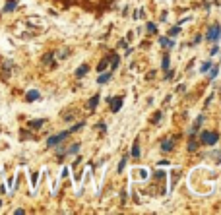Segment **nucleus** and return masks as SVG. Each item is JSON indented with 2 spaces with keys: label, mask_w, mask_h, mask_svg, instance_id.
<instances>
[{
  "label": "nucleus",
  "mask_w": 221,
  "mask_h": 215,
  "mask_svg": "<svg viewBox=\"0 0 221 215\" xmlns=\"http://www.w3.org/2000/svg\"><path fill=\"white\" fill-rule=\"evenodd\" d=\"M200 140H202L204 146H215L219 142V134H215V132H202Z\"/></svg>",
  "instance_id": "nucleus-1"
},
{
  "label": "nucleus",
  "mask_w": 221,
  "mask_h": 215,
  "mask_svg": "<svg viewBox=\"0 0 221 215\" xmlns=\"http://www.w3.org/2000/svg\"><path fill=\"white\" fill-rule=\"evenodd\" d=\"M70 134H72V132H70V130H66V132H62V134L51 136V138L47 140V146H49V147H55V146H58V143H60V142H64V140H66Z\"/></svg>",
  "instance_id": "nucleus-2"
},
{
  "label": "nucleus",
  "mask_w": 221,
  "mask_h": 215,
  "mask_svg": "<svg viewBox=\"0 0 221 215\" xmlns=\"http://www.w3.org/2000/svg\"><path fill=\"white\" fill-rule=\"evenodd\" d=\"M219 37H221V25L214 23V25H211L210 29H208L206 39H208V41H219Z\"/></svg>",
  "instance_id": "nucleus-3"
},
{
  "label": "nucleus",
  "mask_w": 221,
  "mask_h": 215,
  "mask_svg": "<svg viewBox=\"0 0 221 215\" xmlns=\"http://www.w3.org/2000/svg\"><path fill=\"white\" fill-rule=\"evenodd\" d=\"M107 101L110 103V110H113V113H118V110H120V107H122V97H109Z\"/></svg>",
  "instance_id": "nucleus-4"
},
{
  "label": "nucleus",
  "mask_w": 221,
  "mask_h": 215,
  "mask_svg": "<svg viewBox=\"0 0 221 215\" xmlns=\"http://www.w3.org/2000/svg\"><path fill=\"white\" fill-rule=\"evenodd\" d=\"M110 76H113L110 72H101V74H99V78H97V84H99V85L107 84V81L110 80Z\"/></svg>",
  "instance_id": "nucleus-5"
},
{
  "label": "nucleus",
  "mask_w": 221,
  "mask_h": 215,
  "mask_svg": "<svg viewBox=\"0 0 221 215\" xmlns=\"http://www.w3.org/2000/svg\"><path fill=\"white\" fill-rule=\"evenodd\" d=\"M173 147H175V138L165 140V142L161 143V149H163V151H173Z\"/></svg>",
  "instance_id": "nucleus-6"
},
{
  "label": "nucleus",
  "mask_w": 221,
  "mask_h": 215,
  "mask_svg": "<svg viewBox=\"0 0 221 215\" xmlns=\"http://www.w3.org/2000/svg\"><path fill=\"white\" fill-rule=\"evenodd\" d=\"M37 99H39V91H37V89L27 91V95H25V101L27 103H33V101H37Z\"/></svg>",
  "instance_id": "nucleus-7"
},
{
  "label": "nucleus",
  "mask_w": 221,
  "mask_h": 215,
  "mask_svg": "<svg viewBox=\"0 0 221 215\" xmlns=\"http://www.w3.org/2000/svg\"><path fill=\"white\" fill-rule=\"evenodd\" d=\"M159 45H161V47H165V49H171V47H175V41L167 39V37H159Z\"/></svg>",
  "instance_id": "nucleus-8"
},
{
  "label": "nucleus",
  "mask_w": 221,
  "mask_h": 215,
  "mask_svg": "<svg viewBox=\"0 0 221 215\" xmlns=\"http://www.w3.org/2000/svg\"><path fill=\"white\" fill-rule=\"evenodd\" d=\"M87 72H89V66H87V64H81L80 68L76 70V78H84Z\"/></svg>",
  "instance_id": "nucleus-9"
},
{
  "label": "nucleus",
  "mask_w": 221,
  "mask_h": 215,
  "mask_svg": "<svg viewBox=\"0 0 221 215\" xmlns=\"http://www.w3.org/2000/svg\"><path fill=\"white\" fill-rule=\"evenodd\" d=\"M107 64H109V58H103L99 64H97V72H99V74L105 72V70H107Z\"/></svg>",
  "instance_id": "nucleus-10"
},
{
  "label": "nucleus",
  "mask_w": 221,
  "mask_h": 215,
  "mask_svg": "<svg viewBox=\"0 0 221 215\" xmlns=\"http://www.w3.org/2000/svg\"><path fill=\"white\" fill-rule=\"evenodd\" d=\"M16 4H18V0H8L6 6H4V12H12L16 8Z\"/></svg>",
  "instance_id": "nucleus-11"
},
{
  "label": "nucleus",
  "mask_w": 221,
  "mask_h": 215,
  "mask_svg": "<svg viewBox=\"0 0 221 215\" xmlns=\"http://www.w3.org/2000/svg\"><path fill=\"white\" fill-rule=\"evenodd\" d=\"M43 124H45L43 118H39V120H31V122H29V128H35V130H37V128H41Z\"/></svg>",
  "instance_id": "nucleus-12"
},
{
  "label": "nucleus",
  "mask_w": 221,
  "mask_h": 215,
  "mask_svg": "<svg viewBox=\"0 0 221 215\" xmlns=\"http://www.w3.org/2000/svg\"><path fill=\"white\" fill-rule=\"evenodd\" d=\"M78 151H80V143H74L72 147H68V149H66V153L68 155H74V153H78Z\"/></svg>",
  "instance_id": "nucleus-13"
},
{
  "label": "nucleus",
  "mask_w": 221,
  "mask_h": 215,
  "mask_svg": "<svg viewBox=\"0 0 221 215\" xmlns=\"http://www.w3.org/2000/svg\"><path fill=\"white\" fill-rule=\"evenodd\" d=\"M202 122H204V116L200 114V116H198V120H196V124H194V128H192V136H194L196 132H198V128H200V124H202Z\"/></svg>",
  "instance_id": "nucleus-14"
},
{
  "label": "nucleus",
  "mask_w": 221,
  "mask_h": 215,
  "mask_svg": "<svg viewBox=\"0 0 221 215\" xmlns=\"http://www.w3.org/2000/svg\"><path fill=\"white\" fill-rule=\"evenodd\" d=\"M217 74H219V68H217V66H211V70H210V80L217 78Z\"/></svg>",
  "instance_id": "nucleus-15"
},
{
  "label": "nucleus",
  "mask_w": 221,
  "mask_h": 215,
  "mask_svg": "<svg viewBox=\"0 0 221 215\" xmlns=\"http://www.w3.org/2000/svg\"><path fill=\"white\" fill-rule=\"evenodd\" d=\"M97 103H99V95H95V97H91V101H89V109H95L97 107Z\"/></svg>",
  "instance_id": "nucleus-16"
},
{
  "label": "nucleus",
  "mask_w": 221,
  "mask_h": 215,
  "mask_svg": "<svg viewBox=\"0 0 221 215\" xmlns=\"http://www.w3.org/2000/svg\"><path fill=\"white\" fill-rule=\"evenodd\" d=\"M161 68H163V70H165V72H167V70H169V54H165V56H163V62H161Z\"/></svg>",
  "instance_id": "nucleus-17"
},
{
  "label": "nucleus",
  "mask_w": 221,
  "mask_h": 215,
  "mask_svg": "<svg viewBox=\"0 0 221 215\" xmlns=\"http://www.w3.org/2000/svg\"><path fill=\"white\" fill-rule=\"evenodd\" d=\"M130 153H132V157H140V147H138V143L132 146V151H130Z\"/></svg>",
  "instance_id": "nucleus-18"
},
{
  "label": "nucleus",
  "mask_w": 221,
  "mask_h": 215,
  "mask_svg": "<svg viewBox=\"0 0 221 215\" xmlns=\"http://www.w3.org/2000/svg\"><path fill=\"white\" fill-rule=\"evenodd\" d=\"M146 29H147V31H149V33H155V31H157V27H155V23H151V22H147V23H146Z\"/></svg>",
  "instance_id": "nucleus-19"
},
{
  "label": "nucleus",
  "mask_w": 221,
  "mask_h": 215,
  "mask_svg": "<svg viewBox=\"0 0 221 215\" xmlns=\"http://www.w3.org/2000/svg\"><path fill=\"white\" fill-rule=\"evenodd\" d=\"M178 33H181V27H178V25H175V27H171V29H169V35H171V37L178 35Z\"/></svg>",
  "instance_id": "nucleus-20"
},
{
  "label": "nucleus",
  "mask_w": 221,
  "mask_h": 215,
  "mask_svg": "<svg viewBox=\"0 0 221 215\" xmlns=\"http://www.w3.org/2000/svg\"><path fill=\"white\" fill-rule=\"evenodd\" d=\"M52 58H55V54H52V52H49V54L43 56V62H45V64H49V62H52Z\"/></svg>",
  "instance_id": "nucleus-21"
},
{
  "label": "nucleus",
  "mask_w": 221,
  "mask_h": 215,
  "mask_svg": "<svg viewBox=\"0 0 221 215\" xmlns=\"http://www.w3.org/2000/svg\"><path fill=\"white\" fill-rule=\"evenodd\" d=\"M110 62H113V70H116L118 68V56L113 54V56H110Z\"/></svg>",
  "instance_id": "nucleus-22"
},
{
  "label": "nucleus",
  "mask_w": 221,
  "mask_h": 215,
  "mask_svg": "<svg viewBox=\"0 0 221 215\" xmlns=\"http://www.w3.org/2000/svg\"><path fill=\"white\" fill-rule=\"evenodd\" d=\"M210 68H211V64H210V62H204V64H202V68H200V72H204V74H206Z\"/></svg>",
  "instance_id": "nucleus-23"
},
{
  "label": "nucleus",
  "mask_w": 221,
  "mask_h": 215,
  "mask_svg": "<svg viewBox=\"0 0 221 215\" xmlns=\"http://www.w3.org/2000/svg\"><path fill=\"white\" fill-rule=\"evenodd\" d=\"M97 130L105 132V130H107V124H105V122H99V124H97Z\"/></svg>",
  "instance_id": "nucleus-24"
},
{
  "label": "nucleus",
  "mask_w": 221,
  "mask_h": 215,
  "mask_svg": "<svg viewBox=\"0 0 221 215\" xmlns=\"http://www.w3.org/2000/svg\"><path fill=\"white\" fill-rule=\"evenodd\" d=\"M124 167H126V159H122V161H120V165H118V172L124 171Z\"/></svg>",
  "instance_id": "nucleus-25"
},
{
  "label": "nucleus",
  "mask_w": 221,
  "mask_h": 215,
  "mask_svg": "<svg viewBox=\"0 0 221 215\" xmlns=\"http://www.w3.org/2000/svg\"><path fill=\"white\" fill-rule=\"evenodd\" d=\"M188 149H190V151H196V149H198V143H196V142H190V146H188Z\"/></svg>",
  "instance_id": "nucleus-26"
},
{
  "label": "nucleus",
  "mask_w": 221,
  "mask_h": 215,
  "mask_svg": "<svg viewBox=\"0 0 221 215\" xmlns=\"http://www.w3.org/2000/svg\"><path fill=\"white\" fill-rule=\"evenodd\" d=\"M159 120H161V113H155V116H153V124H157Z\"/></svg>",
  "instance_id": "nucleus-27"
},
{
  "label": "nucleus",
  "mask_w": 221,
  "mask_h": 215,
  "mask_svg": "<svg viewBox=\"0 0 221 215\" xmlns=\"http://www.w3.org/2000/svg\"><path fill=\"white\" fill-rule=\"evenodd\" d=\"M165 78H167V80H171V78H173V70H167V76Z\"/></svg>",
  "instance_id": "nucleus-28"
},
{
  "label": "nucleus",
  "mask_w": 221,
  "mask_h": 215,
  "mask_svg": "<svg viewBox=\"0 0 221 215\" xmlns=\"http://www.w3.org/2000/svg\"><path fill=\"white\" fill-rule=\"evenodd\" d=\"M0 205H2V202H0Z\"/></svg>",
  "instance_id": "nucleus-29"
}]
</instances>
